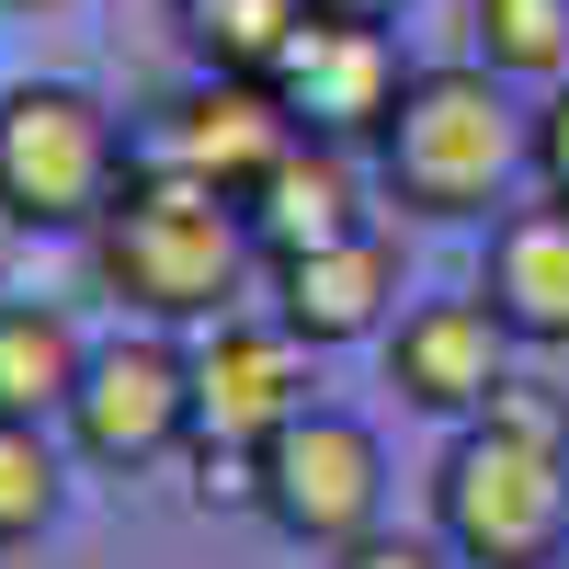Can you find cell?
Listing matches in <instances>:
<instances>
[{
  "mask_svg": "<svg viewBox=\"0 0 569 569\" xmlns=\"http://www.w3.org/2000/svg\"><path fill=\"white\" fill-rule=\"evenodd\" d=\"M251 501H262V525L284 547H365L376 536V512H388V456H376V433L353 410H297L284 433L251 456Z\"/></svg>",
  "mask_w": 569,
  "mask_h": 569,
  "instance_id": "cell-6",
  "label": "cell"
},
{
  "mask_svg": "<svg viewBox=\"0 0 569 569\" xmlns=\"http://www.w3.org/2000/svg\"><path fill=\"white\" fill-rule=\"evenodd\" d=\"M58 433H69L80 467H114V479H137V467H160V456H194V353H182L171 330L91 342Z\"/></svg>",
  "mask_w": 569,
  "mask_h": 569,
  "instance_id": "cell-5",
  "label": "cell"
},
{
  "mask_svg": "<svg viewBox=\"0 0 569 569\" xmlns=\"http://www.w3.org/2000/svg\"><path fill=\"white\" fill-rule=\"evenodd\" d=\"M490 80H569V0H467Z\"/></svg>",
  "mask_w": 569,
  "mask_h": 569,
  "instance_id": "cell-16",
  "label": "cell"
},
{
  "mask_svg": "<svg viewBox=\"0 0 569 569\" xmlns=\"http://www.w3.org/2000/svg\"><path fill=\"white\" fill-rule=\"evenodd\" d=\"M342 569H456V547H445V536H388V525H376L365 547H342Z\"/></svg>",
  "mask_w": 569,
  "mask_h": 569,
  "instance_id": "cell-20",
  "label": "cell"
},
{
  "mask_svg": "<svg viewBox=\"0 0 569 569\" xmlns=\"http://www.w3.org/2000/svg\"><path fill=\"white\" fill-rule=\"evenodd\" d=\"M399 319V251L388 228H353V240H319L297 262H273V330H297L308 353H342L365 330Z\"/></svg>",
  "mask_w": 569,
  "mask_h": 569,
  "instance_id": "cell-11",
  "label": "cell"
},
{
  "mask_svg": "<svg viewBox=\"0 0 569 569\" xmlns=\"http://www.w3.org/2000/svg\"><path fill=\"white\" fill-rule=\"evenodd\" d=\"M80 365H91V342H80V319L69 308H46V297H0V421H58L69 410V388H80Z\"/></svg>",
  "mask_w": 569,
  "mask_h": 569,
  "instance_id": "cell-14",
  "label": "cell"
},
{
  "mask_svg": "<svg viewBox=\"0 0 569 569\" xmlns=\"http://www.w3.org/2000/svg\"><path fill=\"white\" fill-rule=\"evenodd\" d=\"M297 410H319L297 330H273V319H217L206 342H194V467H206V490H217V467L251 490V456H262Z\"/></svg>",
  "mask_w": 569,
  "mask_h": 569,
  "instance_id": "cell-7",
  "label": "cell"
},
{
  "mask_svg": "<svg viewBox=\"0 0 569 569\" xmlns=\"http://www.w3.org/2000/svg\"><path fill=\"white\" fill-rule=\"evenodd\" d=\"M273 103L297 114V137H330V149H376V137L399 126V34L388 23H342V12H308L297 34H284V58H273Z\"/></svg>",
  "mask_w": 569,
  "mask_h": 569,
  "instance_id": "cell-8",
  "label": "cell"
},
{
  "mask_svg": "<svg viewBox=\"0 0 569 569\" xmlns=\"http://www.w3.org/2000/svg\"><path fill=\"white\" fill-rule=\"evenodd\" d=\"M525 114H512V91L479 69V58H456V69H410L399 91V126L376 137V182H388V206L410 217H490L501 206V182L525 171Z\"/></svg>",
  "mask_w": 569,
  "mask_h": 569,
  "instance_id": "cell-2",
  "label": "cell"
},
{
  "mask_svg": "<svg viewBox=\"0 0 569 569\" xmlns=\"http://www.w3.org/2000/svg\"><path fill=\"white\" fill-rule=\"evenodd\" d=\"M308 12H342V23H388L399 0H308Z\"/></svg>",
  "mask_w": 569,
  "mask_h": 569,
  "instance_id": "cell-21",
  "label": "cell"
},
{
  "mask_svg": "<svg viewBox=\"0 0 569 569\" xmlns=\"http://www.w3.org/2000/svg\"><path fill=\"white\" fill-rule=\"evenodd\" d=\"M126 171H137V137L103 91H80V80H12L0 91V228H23V240L103 228Z\"/></svg>",
  "mask_w": 569,
  "mask_h": 569,
  "instance_id": "cell-3",
  "label": "cell"
},
{
  "mask_svg": "<svg viewBox=\"0 0 569 569\" xmlns=\"http://www.w3.org/2000/svg\"><path fill=\"white\" fill-rule=\"evenodd\" d=\"M284 149H297V114H284L262 80H194L182 103H160L149 126H137V160L194 171V182H217L228 206H240Z\"/></svg>",
  "mask_w": 569,
  "mask_h": 569,
  "instance_id": "cell-9",
  "label": "cell"
},
{
  "mask_svg": "<svg viewBox=\"0 0 569 569\" xmlns=\"http://www.w3.org/2000/svg\"><path fill=\"white\" fill-rule=\"evenodd\" d=\"M91 273H103V297L137 308L149 330H217V319H240L251 217L228 206L217 182H194V171L137 160L126 194L103 206V228H91Z\"/></svg>",
  "mask_w": 569,
  "mask_h": 569,
  "instance_id": "cell-1",
  "label": "cell"
},
{
  "mask_svg": "<svg viewBox=\"0 0 569 569\" xmlns=\"http://www.w3.org/2000/svg\"><path fill=\"white\" fill-rule=\"evenodd\" d=\"M479 421H501V433H525V445H558V456H569V399L536 388V376H501V399H490Z\"/></svg>",
  "mask_w": 569,
  "mask_h": 569,
  "instance_id": "cell-18",
  "label": "cell"
},
{
  "mask_svg": "<svg viewBox=\"0 0 569 569\" xmlns=\"http://www.w3.org/2000/svg\"><path fill=\"white\" fill-rule=\"evenodd\" d=\"M433 536L456 569H558L569 547V456L525 445L501 421H467L433 467Z\"/></svg>",
  "mask_w": 569,
  "mask_h": 569,
  "instance_id": "cell-4",
  "label": "cell"
},
{
  "mask_svg": "<svg viewBox=\"0 0 569 569\" xmlns=\"http://www.w3.org/2000/svg\"><path fill=\"white\" fill-rule=\"evenodd\" d=\"M58 445L34 433V421H0V547H23V536H46L58 525Z\"/></svg>",
  "mask_w": 569,
  "mask_h": 569,
  "instance_id": "cell-17",
  "label": "cell"
},
{
  "mask_svg": "<svg viewBox=\"0 0 569 569\" xmlns=\"http://www.w3.org/2000/svg\"><path fill=\"white\" fill-rule=\"evenodd\" d=\"M525 171H536V194L547 206H569V80L536 103V137H525Z\"/></svg>",
  "mask_w": 569,
  "mask_h": 569,
  "instance_id": "cell-19",
  "label": "cell"
},
{
  "mask_svg": "<svg viewBox=\"0 0 569 569\" xmlns=\"http://www.w3.org/2000/svg\"><path fill=\"white\" fill-rule=\"evenodd\" d=\"M501 353H512V330L479 297H421V308L388 319V388L410 410H433V421H479L501 399V376H512Z\"/></svg>",
  "mask_w": 569,
  "mask_h": 569,
  "instance_id": "cell-10",
  "label": "cell"
},
{
  "mask_svg": "<svg viewBox=\"0 0 569 569\" xmlns=\"http://www.w3.org/2000/svg\"><path fill=\"white\" fill-rule=\"evenodd\" d=\"M0 12H69V0H0Z\"/></svg>",
  "mask_w": 569,
  "mask_h": 569,
  "instance_id": "cell-22",
  "label": "cell"
},
{
  "mask_svg": "<svg viewBox=\"0 0 569 569\" xmlns=\"http://www.w3.org/2000/svg\"><path fill=\"white\" fill-rule=\"evenodd\" d=\"M240 217H251V251H262V262H297V251H319V240H353V228H365L353 149L297 137V149H284L251 194H240Z\"/></svg>",
  "mask_w": 569,
  "mask_h": 569,
  "instance_id": "cell-12",
  "label": "cell"
},
{
  "mask_svg": "<svg viewBox=\"0 0 569 569\" xmlns=\"http://www.w3.org/2000/svg\"><path fill=\"white\" fill-rule=\"evenodd\" d=\"M297 23H308V0H182V46H194L206 80H273Z\"/></svg>",
  "mask_w": 569,
  "mask_h": 569,
  "instance_id": "cell-15",
  "label": "cell"
},
{
  "mask_svg": "<svg viewBox=\"0 0 569 569\" xmlns=\"http://www.w3.org/2000/svg\"><path fill=\"white\" fill-rule=\"evenodd\" d=\"M171 12H182V0H171Z\"/></svg>",
  "mask_w": 569,
  "mask_h": 569,
  "instance_id": "cell-23",
  "label": "cell"
},
{
  "mask_svg": "<svg viewBox=\"0 0 569 569\" xmlns=\"http://www.w3.org/2000/svg\"><path fill=\"white\" fill-rule=\"evenodd\" d=\"M479 308L512 342H569V206H512L490 217V262H479Z\"/></svg>",
  "mask_w": 569,
  "mask_h": 569,
  "instance_id": "cell-13",
  "label": "cell"
}]
</instances>
